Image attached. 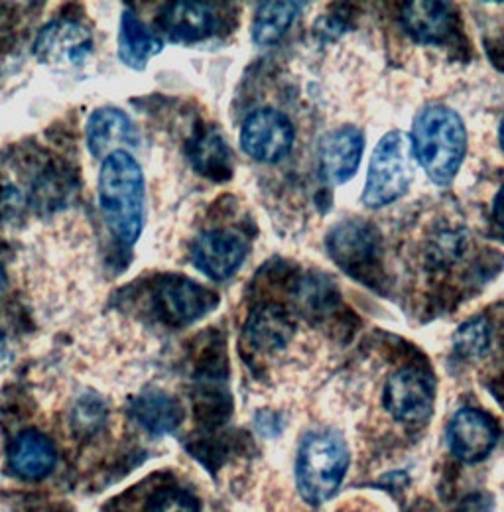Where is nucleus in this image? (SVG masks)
I'll return each instance as SVG.
<instances>
[{
    "instance_id": "obj_13",
    "label": "nucleus",
    "mask_w": 504,
    "mask_h": 512,
    "mask_svg": "<svg viewBox=\"0 0 504 512\" xmlns=\"http://www.w3.org/2000/svg\"><path fill=\"white\" fill-rule=\"evenodd\" d=\"M160 30L174 44H193L219 32V16L209 2H174L162 12Z\"/></svg>"
},
{
    "instance_id": "obj_1",
    "label": "nucleus",
    "mask_w": 504,
    "mask_h": 512,
    "mask_svg": "<svg viewBox=\"0 0 504 512\" xmlns=\"http://www.w3.org/2000/svg\"><path fill=\"white\" fill-rule=\"evenodd\" d=\"M410 144L416 164L438 188H447L463 164L467 130L457 111L447 105H430L414 119Z\"/></svg>"
},
{
    "instance_id": "obj_14",
    "label": "nucleus",
    "mask_w": 504,
    "mask_h": 512,
    "mask_svg": "<svg viewBox=\"0 0 504 512\" xmlns=\"http://www.w3.org/2000/svg\"><path fill=\"white\" fill-rule=\"evenodd\" d=\"M138 144V130L125 111L101 107L87 121V146L95 158H107L113 152H128Z\"/></svg>"
},
{
    "instance_id": "obj_25",
    "label": "nucleus",
    "mask_w": 504,
    "mask_h": 512,
    "mask_svg": "<svg viewBox=\"0 0 504 512\" xmlns=\"http://www.w3.org/2000/svg\"><path fill=\"white\" fill-rule=\"evenodd\" d=\"M4 286H6V272H4V268L0 264V292L4 290Z\"/></svg>"
},
{
    "instance_id": "obj_15",
    "label": "nucleus",
    "mask_w": 504,
    "mask_h": 512,
    "mask_svg": "<svg viewBox=\"0 0 504 512\" xmlns=\"http://www.w3.org/2000/svg\"><path fill=\"white\" fill-rule=\"evenodd\" d=\"M402 26L414 42L441 46L453 36L455 12L447 2L414 0L402 8Z\"/></svg>"
},
{
    "instance_id": "obj_19",
    "label": "nucleus",
    "mask_w": 504,
    "mask_h": 512,
    "mask_svg": "<svg viewBox=\"0 0 504 512\" xmlns=\"http://www.w3.org/2000/svg\"><path fill=\"white\" fill-rule=\"evenodd\" d=\"M164 50L162 40L138 18L132 8H126L121 16V30H119V58L121 62L142 71L148 62Z\"/></svg>"
},
{
    "instance_id": "obj_5",
    "label": "nucleus",
    "mask_w": 504,
    "mask_h": 512,
    "mask_svg": "<svg viewBox=\"0 0 504 512\" xmlns=\"http://www.w3.org/2000/svg\"><path fill=\"white\" fill-rule=\"evenodd\" d=\"M217 306L215 292L186 276H162L150 290V308L156 320L168 327H186Z\"/></svg>"
},
{
    "instance_id": "obj_16",
    "label": "nucleus",
    "mask_w": 504,
    "mask_h": 512,
    "mask_svg": "<svg viewBox=\"0 0 504 512\" xmlns=\"http://www.w3.org/2000/svg\"><path fill=\"white\" fill-rule=\"evenodd\" d=\"M296 333V323L286 308L278 304H260L245 323V339L254 351L274 353L284 349Z\"/></svg>"
},
{
    "instance_id": "obj_18",
    "label": "nucleus",
    "mask_w": 504,
    "mask_h": 512,
    "mask_svg": "<svg viewBox=\"0 0 504 512\" xmlns=\"http://www.w3.org/2000/svg\"><path fill=\"white\" fill-rule=\"evenodd\" d=\"M8 461L18 477L38 481L54 471L56 448L48 436L28 430L14 438L8 451Z\"/></svg>"
},
{
    "instance_id": "obj_21",
    "label": "nucleus",
    "mask_w": 504,
    "mask_h": 512,
    "mask_svg": "<svg viewBox=\"0 0 504 512\" xmlns=\"http://www.w3.org/2000/svg\"><path fill=\"white\" fill-rule=\"evenodd\" d=\"M300 2H260L252 18L251 36L256 46H274L300 14Z\"/></svg>"
},
{
    "instance_id": "obj_2",
    "label": "nucleus",
    "mask_w": 504,
    "mask_h": 512,
    "mask_svg": "<svg viewBox=\"0 0 504 512\" xmlns=\"http://www.w3.org/2000/svg\"><path fill=\"white\" fill-rule=\"evenodd\" d=\"M99 207L113 237L134 245L144 227V174L130 152L109 154L99 172Z\"/></svg>"
},
{
    "instance_id": "obj_3",
    "label": "nucleus",
    "mask_w": 504,
    "mask_h": 512,
    "mask_svg": "<svg viewBox=\"0 0 504 512\" xmlns=\"http://www.w3.org/2000/svg\"><path fill=\"white\" fill-rule=\"evenodd\" d=\"M349 467L345 438L333 430L310 432L298 451V489L310 505H321L339 489Z\"/></svg>"
},
{
    "instance_id": "obj_23",
    "label": "nucleus",
    "mask_w": 504,
    "mask_h": 512,
    "mask_svg": "<svg viewBox=\"0 0 504 512\" xmlns=\"http://www.w3.org/2000/svg\"><path fill=\"white\" fill-rule=\"evenodd\" d=\"M146 512H199V503L180 489H166L152 497Z\"/></svg>"
},
{
    "instance_id": "obj_11",
    "label": "nucleus",
    "mask_w": 504,
    "mask_h": 512,
    "mask_svg": "<svg viewBox=\"0 0 504 512\" xmlns=\"http://www.w3.org/2000/svg\"><path fill=\"white\" fill-rule=\"evenodd\" d=\"M93 52L91 32L73 20H54L44 26L34 42V56L40 64L54 67L81 65Z\"/></svg>"
},
{
    "instance_id": "obj_17",
    "label": "nucleus",
    "mask_w": 504,
    "mask_h": 512,
    "mask_svg": "<svg viewBox=\"0 0 504 512\" xmlns=\"http://www.w3.org/2000/svg\"><path fill=\"white\" fill-rule=\"evenodd\" d=\"M132 418L152 436H166L180 428L184 420V408L166 390L150 388L138 394L130 406Z\"/></svg>"
},
{
    "instance_id": "obj_4",
    "label": "nucleus",
    "mask_w": 504,
    "mask_h": 512,
    "mask_svg": "<svg viewBox=\"0 0 504 512\" xmlns=\"http://www.w3.org/2000/svg\"><path fill=\"white\" fill-rule=\"evenodd\" d=\"M416 174L410 136L402 130H392L380 138L369 162L363 203L371 209H382L404 197Z\"/></svg>"
},
{
    "instance_id": "obj_12",
    "label": "nucleus",
    "mask_w": 504,
    "mask_h": 512,
    "mask_svg": "<svg viewBox=\"0 0 504 512\" xmlns=\"http://www.w3.org/2000/svg\"><path fill=\"white\" fill-rule=\"evenodd\" d=\"M445 436L447 446L457 459L477 463L489 457L497 446L499 428L489 414L477 408H461L449 420Z\"/></svg>"
},
{
    "instance_id": "obj_24",
    "label": "nucleus",
    "mask_w": 504,
    "mask_h": 512,
    "mask_svg": "<svg viewBox=\"0 0 504 512\" xmlns=\"http://www.w3.org/2000/svg\"><path fill=\"white\" fill-rule=\"evenodd\" d=\"M10 361H12V351H10V345H8L6 337H4V333L0 331V373L4 369H8Z\"/></svg>"
},
{
    "instance_id": "obj_22",
    "label": "nucleus",
    "mask_w": 504,
    "mask_h": 512,
    "mask_svg": "<svg viewBox=\"0 0 504 512\" xmlns=\"http://www.w3.org/2000/svg\"><path fill=\"white\" fill-rule=\"evenodd\" d=\"M493 327L485 316H477L461 323L453 333V347L465 359H479L491 349Z\"/></svg>"
},
{
    "instance_id": "obj_9",
    "label": "nucleus",
    "mask_w": 504,
    "mask_h": 512,
    "mask_svg": "<svg viewBox=\"0 0 504 512\" xmlns=\"http://www.w3.org/2000/svg\"><path fill=\"white\" fill-rule=\"evenodd\" d=\"M365 152V132L353 125L325 132L317 144V168L323 182L347 184L355 178Z\"/></svg>"
},
{
    "instance_id": "obj_7",
    "label": "nucleus",
    "mask_w": 504,
    "mask_h": 512,
    "mask_svg": "<svg viewBox=\"0 0 504 512\" xmlns=\"http://www.w3.org/2000/svg\"><path fill=\"white\" fill-rule=\"evenodd\" d=\"M294 125L278 109H258L247 117L241 128L243 152L262 164L284 160L294 146Z\"/></svg>"
},
{
    "instance_id": "obj_20",
    "label": "nucleus",
    "mask_w": 504,
    "mask_h": 512,
    "mask_svg": "<svg viewBox=\"0 0 504 512\" xmlns=\"http://www.w3.org/2000/svg\"><path fill=\"white\" fill-rule=\"evenodd\" d=\"M189 158L193 168L211 180L231 178V150L221 132L215 128H205L191 144Z\"/></svg>"
},
{
    "instance_id": "obj_6",
    "label": "nucleus",
    "mask_w": 504,
    "mask_h": 512,
    "mask_svg": "<svg viewBox=\"0 0 504 512\" xmlns=\"http://www.w3.org/2000/svg\"><path fill=\"white\" fill-rule=\"evenodd\" d=\"M327 253L331 260L359 282L371 280L380 264V235L361 219H345L327 233Z\"/></svg>"
},
{
    "instance_id": "obj_10",
    "label": "nucleus",
    "mask_w": 504,
    "mask_h": 512,
    "mask_svg": "<svg viewBox=\"0 0 504 512\" xmlns=\"http://www.w3.org/2000/svg\"><path fill=\"white\" fill-rule=\"evenodd\" d=\"M193 266L215 282H225L249 255L247 241L235 231H205L191 245Z\"/></svg>"
},
{
    "instance_id": "obj_8",
    "label": "nucleus",
    "mask_w": 504,
    "mask_h": 512,
    "mask_svg": "<svg viewBox=\"0 0 504 512\" xmlns=\"http://www.w3.org/2000/svg\"><path fill=\"white\" fill-rule=\"evenodd\" d=\"M436 386L428 373L406 367L388 377L384 386V408L404 424L424 422L434 408Z\"/></svg>"
}]
</instances>
